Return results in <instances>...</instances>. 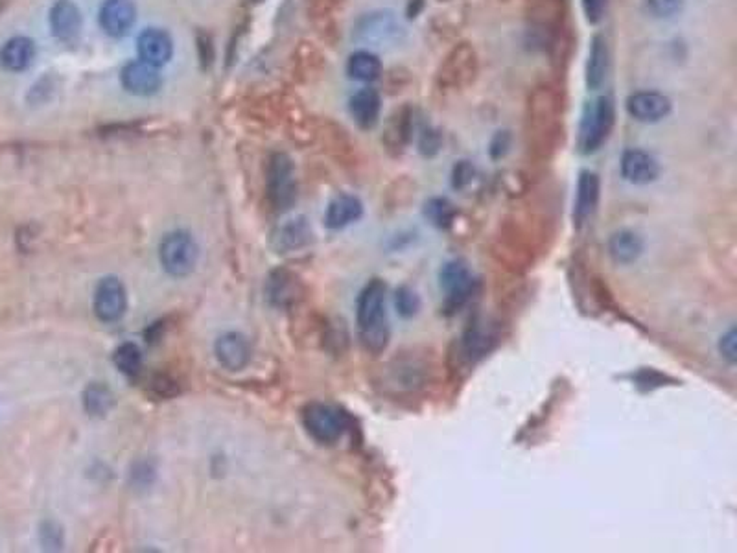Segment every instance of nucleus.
<instances>
[{
  "label": "nucleus",
  "instance_id": "1",
  "mask_svg": "<svg viewBox=\"0 0 737 553\" xmlns=\"http://www.w3.org/2000/svg\"><path fill=\"white\" fill-rule=\"evenodd\" d=\"M386 283L382 279H373L365 285L356 305L359 341L363 349L371 354L384 352L391 338L389 319L386 312Z\"/></svg>",
  "mask_w": 737,
  "mask_h": 553
},
{
  "label": "nucleus",
  "instance_id": "2",
  "mask_svg": "<svg viewBox=\"0 0 737 553\" xmlns=\"http://www.w3.org/2000/svg\"><path fill=\"white\" fill-rule=\"evenodd\" d=\"M159 260L164 271L175 279L189 276L200 260V247L187 231L168 233L159 245Z\"/></svg>",
  "mask_w": 737,
  "mask_h": 553
},
{
  "label": "nucleus",
  "instance_id": "3",
  "mask_svg": "<svg viewBox=\"0 0 737 553\" xmlns=\"http://www.w3.org/2000/svg\"><path fill=\"white\" fill-rule=\"evenodd\" d=\"M301 417L305 430L321 444L337 443L350 428V417L343 410L325 402H308Z\"/></svg>",
  "mask_w": 737,
  "mask_h": 553
},
{
  "label": "nucleus",
  "instance_id": "4",
  "mask_svg": "<svg viewBox=\"0 0 737 553\" xmlns=\"http://www.w3.org/2000/svg\"><path fill=\"white\" fill-rule=\"evenodd\" d=\"M614 126V104L608 97H599L588 102L579 126V150L588 155L597 151L608 139Z\"/></svg>",
  "mask_w": 737,
  "mask_h": 553
},
{
  "label": "nucleus",
  "instance_id": "5",
  "mask_svg": "<svg viewBox=\"0 0 737 553\" xmlns=\"http://www.w3.org/2000/svg\"><path fill=\"white\" fill-rule=\"evenodd\" d=\"M439 285L441 290H444L442 312L446 316H453L471 301L476 288V279L467 264L452 260L442 266L439 273Z\"/></svg>",
  "mask_w": 737,
  "mask_h": 553
},
{
  "label": "nucleus",
  "instance_id": "6",
  "mask_svg": "<svg viewBox=\"0 0 737 553\" xmlns=\"http://www.w3.org/2000/svg\"><path fill=\"white\" fill-rule=\"evenodd\" d=\"M267 198L276 213L288 211L297 198L294 162L285 153H275L267 166Z\"/></svg>",
  "mask_w": 737,
  "mask_h": 553
},
{
  "label": "nucleus",
  "instance_id": "7",
  "mask_svg": "<svg viewBox=\"0 0 737 553\" xmlns=\"http://www.w3.org/2000/svg\"><path fill=\"white\" fill-rule=\"evenodd\" d=\"M356 39L373 47H391L404 39V28L391 12H375L359 19Z\"/></svg>",
  "mask_w": 737,
  "mask_h": 553
},
{
  "label": "nucleus",
  "instance_id": "8",
  "mask_svg": "<svg viewBox=\"0 0 737 553\" xmlns=\"http://www.w3.org/2000/svg\"><path fill=\"white\" fill-rule=\"evenodd\" d=\"M128 310V292L119 276H104L95 292V314L104 323H117Z\"/></svg>",
  "mask_w": 737,
  "mask_h": 553
},
{
  "label": "nucleus",
  "instance_id": "9",
  "mask_svg": "<svg viewBox=\"0 0 737 553\" xmlns=\"http://www.w3.org/2000/svg\"><path fill=\"white\" fill-rule=\"evenodd\" d=\"M303 297V285L299 276L286 267H276L267 275L265 299L271 307L288 310Z\"/></svg>",
  "mask_w": 737,
  "mask_h": 553
},
{
  "label": "nucleus",
  "instance_id": "10",
  "mask_svg": "<svg viewBox=\"0 0 737 553\" xmlns=\"http://www.w3.org/2000/svg\"><path fill=\"white\" fill-rule=\"evenodd\" d=\"M314 242V231L306 218L299 216L276 227L269 236V247L276 255L306 249Z\"/></svg>",
  "mask_w": 737,
  "mask_h": 553
},
{
  "label": "nucleus",
  "instance_id": "11",
  "mask_svg": "<svg viewBox=\"0 0 737 553\" xmlns=\"http://www.w3.org/2000/svg\"><path fill=\"white\" fill-rule=\"evenodd\" d=\"M625 108L634 120L653 124L671 113V100L659 90H639L627 99Z\"/></svg>",
  "mask_w": 737,
  "mask_h": 553
},
{
  "label": "nucleus",
  "instance_id": "12",
  "mask_svg": "<svg viewBox=\"0 0 737 553\" xmlns=\"http://www.w3.org/2000/svg\"><path fill=\"white\" fill-rule=\"evenodd\" d=\"M619 170L623 179L632 184H649L660 175V164L657 157L638 148L623 151Z\"/></svg>",
  "mask_w": 737,
  "mask_h": 553
},
{
  "label": "nucleus",
  "instance_id": "13",
  "mask_svg": "<svg viewBox=\"0 0 737 553\" xmlns=\"http://www.w3.org/2000/svg\"><path fill=\"white\" fill-rule=\"evenodd\" d=\"M137 19L133 0H106L100 8V26L111 37L126 36Z\"/></svg>",
  "mask_w": 737,
  "mask_h": 553
},
{
  "label": "nucleus",
  "instance_id": "14",
  "mask_svg": "<svg viewBox=\"0 0 737 553\" xmlns=\"http://www.w3.org/2000/svg\"><path fill=\"white\" fill-rule=\"evenodd\" d=\"M599 177L590 170H583L577 181V193L574 202V224L576 227H583L594 216L599 203Z\"/></svg>",
  "mask_w": 737,
  "mask_h": 553
},
{
  "label": "nucleus",
  "instance_id": "15",
  "mask_svg": "<svg viewBox=\"0 0 737 553\" xmlns=\"http://www.w3.org/2000/svg\"><path fill=\"white\" fill-rule=\"evenodd\" d=\"M214 352L227 371H242L251 360V345L240 332H225L216 339Z\"/></svg>",
  "mask_w": 737,
  "mask_h": 553
},
{
  "label": "nucleus",
  "instance_id": "16",
  "mask_svg": "<svg viewBox=\"0 0 737 553\" xmlns=\"http://www.w3.org/2000/svg\"><path fill=\"white\" fill-rule=\"evenodd\" d=\"M161 74L157 67L146 61H133L122 68V85L131 95L137 97H150L161 89Z\"/></svg>",
  "mask_w": 737,
  "mask_h": 553
},
{
  "label": "nucleus",
  "instance_id": "17",
  "mask_svg": "<svg viewBox=\"0 0 737 553\" xmlns=\"http://www.w3.org/2000/svg\"><path fill=\"white\" fill-rule=\"evenodd\" d=\"M348 110H350L354 122L361 130L375 128L380 119V110H382V99L379 95V90L371 89V87L359 89L352 95Z\"/></svg>",
  "mask_w": 737,
  "mask_h": 553
},
{
  "label": "nucleus",
  "instance_id": "18",
  "mask_svg": "<svg viewBox=\"0 0 737 553\" xmlns=\"http://www.w3.org/2000/svg\"><path fill=\"white\" fill-rule=\"evenodd\" d=\"M52 34L65 43H72L81 30V14L72 0H57L50 10Z\"/></svg>",
  "mask_w": 737,
  "mask_h": 553
},
{
  "label": "nucleus",
  "instance_id": "19",
  "mask_svg": "<svg viewBox=\"0 0 737 553\" xmlns=\"http://www.w3.org/2000/svg\"><path fill=\"white\" fill-rule=\"evenodd\" d=\"M137 48L140 54V59L153 65V67H162L168 63L173 52V43L171 37L159 28H148L139 36Z\"/></svg>",
  "mask_w": 737,
  "mask_h": 553
},
{
  "label": "nucleus",
  "instance_id": "20",
  "mask_svg": "<svg viewBox=\"0 0 737 553\" xmlns=\"http://www.w3.org/2000/svg\"><path fill=\"white\" fill-rule=\"evenodd\" d=\"M363 216V203L352 194H339L334 198L325 213V225L332 231L345 229Z\"/></svg>",
  "mask_w": 737,
  "mask_h": 553
},
{
  "label": "nucleus",
  "instance_id": "21",
  "mask_svg": "<svg viewBox=\"0 0 737 553\" xmlns=\"http://www.w3.org/2000/svg\"><path fill=\"white\" fill-rule=\"evenodd\" d=\"M36 45L28 37H14L0 48V65L10 72H21L32 65Z\"/></svg>",
  "mask_w": 737,
  "mask_h": 553
},
{
  "label": "nucleus",
  "instance_id": "22",
  "mask_svg": "<svg viewBox=\"0 0 737 553\" xmlns=\"http://www.w3.org/2000/svg\"><path fill=\"white\" fill-rule=\"evenodd\" d=\"M608 253L616 264H632L643 253V238L630 229L616 231L608 240Z\"/></svg>",
  "mask_w": 737,
  "mask_h": 553
},
{
  "label": "nucleus",
  "instance_id": "23",
  "mask_svg": "<svg viewBox=\"0 0 737 553\" xmlns=\"http://www.w3.org/2000/svg\"><path fill=\"white\" fill-rule=\"evenodd\" d=\"M608 72V47L603 36H594L588 61H586V85L596 90L603 85Z\"/></svg>",
  "mask_w": 737,
  "mask_h": 553
},
{
  "label": "nucleus",
  "instance_id": "24",
  "mask_svg": "<svg viewBox=\"0 0 737 553\" xmlns=\"http://www.w3.org/2000/svg\"><path fill=\"white\" fill-rule=\"evenodd\" d=\"M347 72L352 79L356 81H363V83H371L375 79L380 78L382 74V63L379 59V56H375L373 52L368 50H358L348 57L347 63Z\"/></svg>",
  "mask_w": 737,
  "mask_h": 553
},
{
  "label": "nucleus",
  "instance_id": "25",
  "mask_svg": "<svg viewBox=\"0 0 737 553\" xmlns=\"http://www.w3.org/2000/svg\"><path fill=\"white\" fill-rule=\"evenodd\" d=\"M117 404L115 393L100 382H92L83 391V406L90 417H106Z\"/></svg>",
  "mask_w": 737,
  "mask_h": 553
},
{
  "label": "nucleus",
  "instance_id": "26",
  "mask_svg": "<svg viewBox=\"0 0 737 553\" xmlns=\"http://www.w3.org/2000/svg\"><path fill=\"white\" fill-rule=\"evenodd\" d=\"M113 361L117 365L119 371L130 379H135L142 371V350L137 343L126 341L117 347L113 352Z\"/></svg>",
  "mask_w": 737,
  "mask_h": 553
},
{
  "label": "nucleus",
  "instance_id": "27",
  "mask_svg": "<svg viewBox=\"0 0 737 553\" xmlns=\"http://www.w3.org/2000/svg\"><path fill=\"white\" fill-rule=\"evenodd\" d=\"M424 214L437 229H448L455 220V207L446 198H431L426 202Z\"/></svg>",
  "mask_w": 737,
  "mask_h": 553
},
{
  "label": "nucleus",
  "instance_id": "28",
  "mask_svg": "<svg viewBox=\"0 0 737 553\" xmlns=\"http://www.w3.org/2000/svg\"><path fill=\"white\" fill-rule=\"evenodd\" d=\"M146 391L155 401H170L181 393L177 381L166 373H155L146 382Z\"/></svg>",
  "mask_w": 737,
  "mask_h": 553
},
{
  "label": "nucleus",
  "instance_id": "29",
  "mask_svg": "<svg viewBox=\"0 0 737 553\" xmlns=\"http://www.w3.org/2000/svg\"><path fill=\"white\" fill-rule=\"evenodd\" d=\"M395 307H397V312L402 316V318H406V319H410V318H413V316H417L419 314V310H420V297H419V294L411 288V287H400L399 290H397V294H395Z\"/></svg>",
  "mask_w": 737,
  "mask_h": 553
},
{
  "label": "nucleus",
  "instance_id": "30",
  "mask_svg": "<svg viewBox=\"0 0 737 553\" xmlns=\"http://www.w3.org/2000/svg\"><path fill=\"white\" fill-rule=\"evenodd\" d=\"M39 538L45 549L48 551H57L65 544V533L63 527L56 520H45L39 527Z\"/></svg>",
  "mask_w": 737,
  "mask_h": 553
},
{
  "label": "nucleus",
  "instance_id": "31",
  "mask_svg": "<svg viewBox=\"0 0 737 553\" xmlns=\"http://www.w3.org/2000/svg\"><path fill=\"white\" fill-rule=\"evenodd\" d=\"M684 0H645V8L659 19H670L682 12Z\"/></svg>",
  "mask_w": 737,
  "mask_h": 553
},
{
  "label": "nucleus",
  "instance_id": "32",
  "mask_svg": "<svg viewBox=\"0 0 737 553\" xmlns=\"http://www.w3.org/2000/svg\"><path fill=\"white\" fill-rule=\"evenodd\" d=\"M489 334L482 327H471V330L465 336V350L467 354L472 356H483L489 350Z\"/></svg>",
  "mask_w": 737,
  "mask_h": 553
},
{
  "label": "nucleus",
  "instance_id": "33",
  "mask_svg": "<svg viewBox=\"0 0 737 553\" xmlns=\"http://www.w3.org/2000/svg\"><path fill=\"white\" fill-rule=\"evenodd\" d=\"M474 179V166L469 161H459L453 166V173H452V187L453 189H465L467 184Z\"/></svg>",
  "mask_w": 737,
  "mask_h": 553
},
{
  "label": "nucleus",
  "instance_id": "34",
  "mask_svg": "<svg viewBox=\"0 0 737 553\" xmlns=\"http://www.w3.org/2000/svg\"><path fill=\"white\" fill-rule=\"evenodd\" d=\"M155 480V467L150 464V461H137L131 469V482L137 487H146Z\"/></svg>",
  "mask_w": 737,
  "mask_h": 553
},
{
  "label": "nucleus",
  "instance_id": "35",
  "mask_svg": "<svg viewBox=\"0 0 737 553\" xmlns=\"http://www.w3.org/2000/svg\"><path fill=\"white\" fill-rule=\"evenodd\" d=\"M583 10L588 23L597 25L607 10V0H583Z\"/></svg>",
  "mask_w": 737,
  "mask_h": 553
},
{
  "label": "nucleus",
  "instance_id": "36",
  "mask_svg": "<svg viewBox=\"0 0 737 553\" xmlns=\"http://www.w3.org/2000/svg\"><path fill=\"white\" fill-rule=\"evenodd\" d=\"M735 338H737L735 329H730L726 334L721 336V341H719L721 356L726 358L730 363H735Z\"/></svg>",
  "mask_w": 737,
  "mask_h": 553
},
{
  "label": "nucleus",
  "instance_id": "37",
  "mask_svg": "<svg viewBox=\"0 0 737 553\" xmlns=\"http://www.w3.org/2000/svg\"><path fill=\"white\" fill-rule=\"evenodd\" d=\"M439 146H441V137H439V133L437 131H424L422 133V139H420V151L424 153V155H433V153H437L439 151Z\"/></svg>",
  "mask_w": 737,
  "mask_h": 553
},
{
  "label": "nucleus",
  "instance_id": "38",
  "mask_svg": "<svg viewBox=\"0 0 737 553\" xmlns=\"http://www.w3.org/2000/svg\"><path fill=\"white\" fill-rule=\"evenodd\" d=\"M509 144H511L509 133H507V131H500V133L493 139V142H491V155H493L494 159L503 157V155L507 153V150H509Z\"/></svg>",
  "mask_w": 737,
  "mask_h": 553
}]
</instances>
